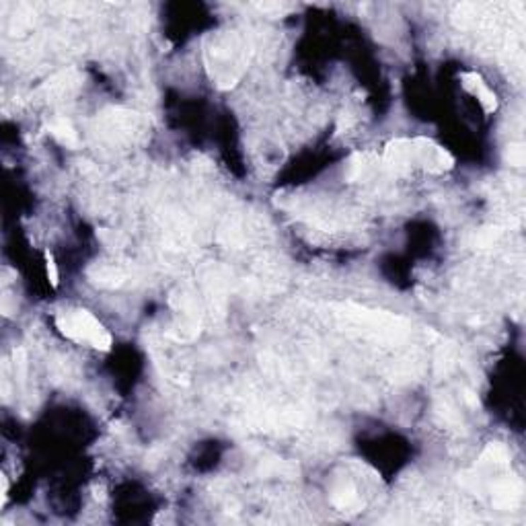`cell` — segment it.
I'll return each mask as SVG.
<instances>
[{
	"label": "cell",
	"mask_w": 526,
	"mask_h": 526,
	"mask_svg": "<svg viewBox=\"0 0 526 526\" xmlns=\"http://www.w3.org/2000/svg\"><path fill=\"white\" fill-rule=\"evenodd\" d=\"M253 42L249 33L224 29L212 33L204 47V64L210 81L220 91L234 88L251 62Z\"/></svg>",
	"instance_id": "6da1fadb"
},
{
	"label": "cell",
	"mask_w": 526,
	"mask_h": 526,
	"mask_svg": "<svg viewBox=\"0 0 526 526\" xmlns=\"http://www.w3.org/2000/svg\"><path fill=\"white\" fill-rule=\"evenodd\" d=\"M56 327L64 337L76 341V343H86L99 352H109L111 350V333L99 323L95 316L84 309H72L64 311L56 315Z\"/></svg>",
	"instance_id": "7a4b0ae2"
},
{
	"label": "cell",
	"mask_w": 526,
	"mask_h": 526,
	"mask_svg": "<svg viewBox=\"0 0 526 526\" xmlns=\"http://www.w3.org/2000/svg\"><path fill=\"white\" fill-rule=\"evenodd\" d=\"M97 132L113 144H127L147 132V118L124 107H109L97 118Z\"/></svg>",
	"instance_id": "3957f363"
},
{
	"label": "cell",
	"mask_w": 526,
	"mask_h": 526,
	"mask_svg": "<svg viewBox=\"0 0 526 526\" xmlns=\"http://www.w3.org/2000/svg\"><path fill=\"white\" fill-rule=\"evenodd\" d=\"M382 168L393 177H405L416 167V150H413V138H395L391 140L380 159Z\"/></svg>",
	"instance_id": "277c9868"
},
{
	"label": "cell",
	"mask_w": 526,
	"mask_h": 526,
	"mask_svg": "<svg viewBox=\"0 0 526 526\" xmlns=\"http://www.w3.org/2000/svg\"><path fill=\"white\" fill-rule=\"evenodd\" d=\"M413 150H416V167L423 168L425 173L442 175L454 167V156L430 138H413Z\"/></svg>",
	"instance_id": "5b68a950"
},
{
	"label": "cell",
	"mask_w": 526,
	"mask_h": 526,
	"mask_svg": "<svg viewBox=\"0 0 526 526\" xmlns=\"http://www.w3.org/2000/svg\"><path fill=\"white\" fill-rule=\"evenodd\" d=\"M81 84H83V74L76 68H68L47 79L38 88V95H42L45 101H62L66 97L74 95L81 88Z\"/></svg>",
	"instance_id": "8992f818"
},
{
	"label": "cell",
	"mask_w": 526,
	"mask_h": 526,
	"mask_svg": "<svg viewBox=\"0 0 526 526\" xmlns=\"http://www.w3.org/2000/svg\"><path fill=\"white\" fill-rule=\"evenodd\" d=\"M491 502L498 510H512L514 505L520 502L525 493V485L518 477H504L491 489Z\"/></svg>",
	"instance_id": "52a82bcc"
},
{
	"label": "cell",
	"mask_w": 526,
	"mask_h": 526,
	"mask_svg": "<svg viewBox=\"0 0 526 526\" xmlns=\"http://www.w3.org/2000/svg\"><path fill=\"white\" fill-rule=\"evenodd\" d=\"M377 165H380L379 161L368 154V152H354L348 163H345V171H343V177L345 181L350 183H358V181H368L375 171H377Z\"/></svg>",
	"instance_id": "ba28073f"
},
{
	"label": "cell",
	"mask_w": 526,
	"mask_h": 526,
	"mask_svg": "<svg viewBox=\"0 0 526 526\" xmlns=\"http://www.w3.org/2000/svg\"><path fill=\"white\" fill-rule=\"evenodd\" d=\"M86 278L99 288H120L127 280V274L113 263H95L86 270Z\"/></svg>",
	"instance_id": "9c48e42d"
},
{
	"label": "cell",
	"mask_w": 526,
	"mask_h": 526,
	"mask_svg": "<svg viewBox=\"0 0 526 526\" xmlns=\"http://www.w3.org/2000/svg\"><path fill=\"white\" fill-rule=\"evenodd\" d=\"M45 130H47V134H52L62 147L72 148V150H76V148L81 147L79 132L74 130L72 122H70L68 118H62V115L52 118V120L45 124Z\"/></svg>",
	"instance_id": "30bf717a"
},
{
	"label": "cell",
	"mask_w": 526,
	"mask_h": 526,
	"mask_svg": "<svg viewBox=\"0 0 526 526\" xmlns=\"http://www.w3.org/2000/svg\"><path fill=\"white\" fill-rule=\"evenodd\" d=\"M331 502H333V505H336L337 510H341V512H345V510H358L360 505H362L358 489L350 484V481L339 484L333 487V491H331Z\"/></svg>",
	"instance_id": "8fae6325"
},
{
	"label": "cell",
	"mask_w": 526,
	"mask_h": 526,
	"mask_svg": "<svg viewBox=\"0 0 526 526\" xmlns=\"http://www.w3.org/2000/svg\"><path fill=\"white\" fill-rule=\"evenodd\" d=\"M505 464H510V450L504 444L491 442L481 452L477 467L481 469V467H505Z\"/></svg>",
	"instance_id": "7c38bea8"
},
{
	"label": "cell",
	"mask_w": 526,
	"mask_h": 526,
	"mask_svg": "<svg viewBox=\"0 0 526 526\" xmlns=\"http://www.w3.org/2000/svg\"><path fill=\"white\" fill-rule=\"evenodd\" d=\"M454 360H457V354H454L452 343H442L436 350V356H434V375L436 377H446L452 370Z\"/></svg>",
	"instance_id": "4fadbf2b"
},
{
	"label": "cell",
	"mask_w": 526,
	"mask_h": 526,
	"mask_svg": "<svg viewBox=\"0 0 526 526\" xmlns=\"http://www.w3.org/2000/svg\"><path fill=\"white\" fill-rule=\"evenodd\" d=\"M504 163L514 168H522L526 165V148L522 142H512L504 148Z\"/></svg>",
	"instance_id": "5bb4252c"
},
{
	"label": "cell",
	"mask_w": 526,
	"mask_h": 526,
	"mask_svg": "<svg viewBox=\"0 0 526 526\" xmlns=\"http://www.w3.org/2000/svg\"><path fill=\"white\" fill-rule=\"evenodd\" d=\"M97 239L109 249H124L127 243L126 234L115 229H97Z\"/></svg>",
	"instance_id": "9a60e30c"
},
{
	"label": "cell",
	"mask_w": 526,
	"mask_h": 526,
	"mask_svg": "<svg viewBox=\"0 0 526 526\" xmlns=\"http://www.w3.org/2000/svg\"><path fill=\"white\" fill-rule=\"evenodd\" d=\"M500 236H502V229H500V227H487V229H481V231L475 232L473 245L479 247V249H487V247H491Z\"/></svg>",
	"instance_id": "2e32d148"
},
{
	"label": "cell",
	"mask_w": 526,
	"mask_h": 526,
	"mask_svg": "<svg viewBox=\"0 0 526 526\" xmlns=\"http://www.w3.org/2000/svg\"><path fill=\"white\" fill-rule=\"evenodd\" d=\"M473 97H477V101L481 103V107H484V111L487 115L493 113V111H498V97H496V93L487 86V83L481 84Z\"/></svg>",
	"instance_id": "e0dca14e"
},
{
	"label": "cell",
	"mask_w": 526,
	"mask_h": 526,
	"mask_svg": "<svg viewBox=\"0 0 526 526\" xmlns=\"http://www.w3.org/2000/svg\"><path fill=\"white\" fill-rule=\"evenodd\" d=\"M43 259H45V275H47V282L56 288L58 282H60V274H58V265H56V259L50 251L43 253Z\"/></svg>",
	"instance_id": "ac0fdd59"
},
{
	"label": "cell",
	"mask_w": 526,
	"mask_h": 526,
	"mask_svg": "<svg viewBox=\"0 0 526 526\" xmlns=\"http://www.w3.org/2000/svg\"><path fill=\"white\" fill-rule=\"evenodd\" d=\"M356 124V118H354V113L352 111H341L339 113V118H337V134H345V132H350L352 126Z\"/></svg>",
	"instance_id": "d6986e66"
},
{
	"label": "cell",
	"mask_w": 526,
	"mask_h": 526,
	"mask_svg": "<svg viewBox=\"0 0 526 526\" xmlns=\"http://www.w3.org/2000/svg\"><path fill=\"white\" fill-rule=\"evenodd\" d=\"M13 362H15V377L19 379V382H23V380H25V370H27L25 352H23V350H15V352H13Z\"/></svg>",
	"instance_id": "ffe728a7"
},
{
	"label": "cell",
	"mask_w": 526,
	"mask_h": 526,
	"mask_svg": "<svg viewBox=\"0 0 526 526\" xmlns=\"http://www.w3.org/2000/svg\"><path fill=\"white\" fill-rule=\"evenodd\" d=\"M255 6L263 13H278V15H282V11L286 8V4L282 2H257Z\"/></svg>",
	"instance_id": "44dd1931"
},
{
	"label": "cell",
	"mask_w": 526,
	"mask_h": 526,
	"mask_svg": "<svg viewBox=\"0 0 526 526\" xmlns=\"http://www.w3.org/2000/svg\"><path fill=\"white\" fill-rule=\"evenodd\" d=\"M463 399L467 401V405H469V407H473V409H477V407H479V397H477L473 391H469V389L464 391Z\"/></svg>",
	"instance_id": "7402d4cb"
},
{
	"label": "cell",
	"mask_w": 526,
	"mask_h": 526,
	"mask_svg": "<svg viewBox=\"0 0 526 526\" xmlns=\"http://www.w3.org/2000/svg\"><path fill=\"white\" fill-rule=\"evenodd\" d=\"M0 484H2V498H0V505H6V500H8V479H6V475H0Z\"/></svg>",
	"instance_id": "603a6c76"
}]
</instances>
